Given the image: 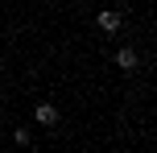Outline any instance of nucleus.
<instances>
[{"label": "nucleus", "instance_id": "2", "mask_svg": "<svg viewBox=\"0 0 157 153\" xmlns=\"http://www.w3.org/2000/svg\"><path fill=\"white\" fill-rule=\"evenodd\" d=\"M136 62H141V58H136L132 46H120L116 50V66H120V71H136Z\"/></svg>", "mask_w": 157, "mask_h": 153}, {"label": "nucleus", "instance_id": "1", "mask_svg": "<svg viewBox=\"0 0 157 153\" xmlns=\"http://www.w3.org/2000/svg\"><path fill=\"white\" fill-rule=\"evenodd\" d=\"M33 120L46 124V128H54V124H58V108L54 104H37V108H33Z\"/></svg>", "mask_w": 157, "mask_h": 153}, {"label": "nucleus", "instance_id": "3", "mask_svg": "<svg viewBox=\"0 0 157 153\" xmlns=\"http://www.w3.org/2000/svg\"><path fill=\"white\" fill-rule=\"evenodd\" d=\"M120 25H124V17H120L116 8H108V13H99V29H103V33H116Z\"/></svg>", "mask_w": 157, "mask_h": 153}]
</instances>
